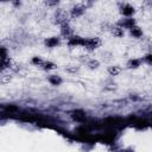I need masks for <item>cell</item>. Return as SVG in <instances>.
Wrapping results in <instances>:
<instances>
[{
  "label": "cell",
  "instance_id": "obj_1",
  "mask_svg": "<svg viewBox=\"0 0 152 152\" xmlns=\"http://www.w3.org/2000/svg\"><path fill=\"white\" fill-rule=\"evenodd\" d=\"M101 44L99 38H84L83 40V46H86L87 49H95Z\"/></svg>",
  "mask_w": 152,
  "mask_h": 152
},
{
  "label": "cell",
  "instance_id": "obj_2",
  "mask_svg": "<svg viewBox=\"0 0 152 152\" xmlns=\"http://www.w3.org/2000/svg\"><path fill=\"white\" fill-rule=\"evenodd\" d=\"M120 12H121L124 15H126V17H131V15L134 13V8H133L131 5H128V4H124V5L121 6V8H120Z\"/></svg>",
  "mask_w": 152,
  "mask_h": 152
},
{
  "label": "cell",
  "instance_id": "obj_3",
  "mask_svg": "<svg viewBox=\"0 0 152 152\" xmlns=\"http://www.w3.org/2000/svg\"><path fill=\"white\" fill-rule=\"evenodd\" d=\"M134 24H135V21L132 18H126V19H124L119 23V26H121L122 28H129L131 30L134 26Z\"/></svg>",
  "mask_w": 152,
  "mask_h": 152
},
{
  "label": "cell",
  "instance_id": "obj_4",
  "mask_svg": "<svg viewBox=\"0 0 152 152\" xmlns=\"http://www.w3.org/2000/svg\"><path fill=\"white\" fill-rule=\"evenodd\" d=\"M83 12H84V7L81 6V5H78V6H75V7L71 10V15H72V17H78V15H81Z\"/></svg>",
  "mask_w": 152,
  "mask_h": 152
},
{
  "label": "cell",
  "instance_id": "obj_5",
  "mask_svg": "<svg viewBox=\"0 0 152 152\" xmlns=\"http://www.w3.org/2000/svg\"><path fill=\"white\" fill-rule=\"evenodd\" d=\"M129 31H131V34H132L133 37H135V38H140V37L142 36V31H141V28L138 27V26H135V25H134Z\"/></svg>",
  "mask_w": 152,
  "mask_h": 152
},
{
  "label": "cell",
  "instance_id": "obj_6",
  "mask_svg": "<svg viewBox=\"0 0 152 152\" xmlns=\"http://www.w3.org/2000/svg\"><path fill=\"white\" fill-rule=\"evenodd\" d=\"M58 42H59V39H58L57 37H52V38H48V39L45 40V44H46V46H49V48H53V46H56V45L58 44Z\"/></svg>",
  "mask_w": 152,
  "mask_h": 152
},
{
  "label": "cell",
  "instance_id": "obj_7",
  "mask_svg": "<svg viewBox=\"0 0 152 152\" xmlns=\"http://www.w3.org/2000/svg\"><path fill=\"white\" fill-rule=\"evenodd\" d=\"M112 33L114 34V36H116V37H121V36H124V28L121 27V26H113L112 27Z\"/></svg>",
  "mask_w": 152,
  "mask_h": 152
},
{
  "label": "cell",
  "instance_id": "obj_8",
  "mask_svg": "<svg viewBox=\"0 0 152 152\" xmlns=\"http://www.w3.org/2000/svg\"><path fill=\"white\" fill-rule=\"evenodd\" d=\"M49 81H50V83H51V84H53V86H58V84L62 82L61 77H59V76H56V75L50 76V77H49Z\"/></svg>",
  "mask_w": 152,
  "mask_h": 152
},
{
  "label": "cell",
  "instance_id": "obj_9",
  "mask_svg": "<svg viewBox=\"0 0 152 152\" xmlns=\"http://www.w3.org/2000/svg\"><path fill=\"white\" fill-rule=\"evenodd\" d=\"M139 65H140V61H139V59H131V61L127 63V66L131 68V69H132V68H138Z\"/></svg>",
  "mask_w": 152,
  "mask_h": 152
},
{
  "label": "cell",
  "instance_id": "obj_10",
  "mask_svg": "<svg viewBox=\"0 0 152 152\" xmlns=\"http://www.w3.org/2000/svg\"><path fill=\"white\" fill-rule=\"evenodd\" d=\"M42 68L45 69V70H50V69H53L55 68V64L51 63V62H44L43 65H42Z\"/></svg>",
  "mask_w": 152,
  "mask_h": 152
},
{
  "label": "cell",
  "instance_id": "obj_11",
  "mask_svg": "<svg viewBox=\"0 0 152 152\" xmlns=\"http://www.w3.org/2000/svg\"><path fill=\"white\" fill-rule=\"evenodd\" d=\"M108 71H109V74H110V75H113V76H114V75H118V74L120 72V69H119L118 66H110V68L108 69Z\"/></svg>",
  "mask_w": 152,
  "mask_h": 152
},
{
  "label": "cell",
  "instance_id": "obj_12",
  "mask_svg": "<svg viewBox=\"0 0 152 152\" xmlns=\"http://www.w3.org/2000/svg\"><path fill=\"white\" fill-rule=\"evenodd\" d=\"M144 61H145L147 64L152 65V53H147V55L144 57Z\"/></svg>",
  "mask_w": 152,
  "mask_h": 152
},
{
  "label": "cell",
  "instance_id": "obj_13",
  "mask_svg": "<svg viewBox=\"0 0 152 152\" xmlns=\"http://www.w3.org/2000/svg\"><path fill=\"white\" fill-rule=\"evenodd\" d=\"M88 65H89L91 69H94V68H97V65H99V62H97V61H90V62L88 63Z\"/></svg>",
  "mask_w": 152,
  "mask_h": 152
}]
</instances>
